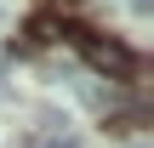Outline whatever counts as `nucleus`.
I'll return each instance as SVG.
<instances>
[{"instance_id": "nucleus-1", "label": "nucleus", "mask_w": 154, "mask_h": 148, "mask_svg": "<svg viewBox=\"0 0 154 148\" xmlns=\"http://www.w3.org/2000/svg\"><path fill=\"white\" fill-rule=\"evenodd\" d=\"M74 46H80V51H86V63H91L97 74H109V80H131V74H137V57H131L120 40H103V34L74 29Z\"/></svg>"}, {"instance_id": "nucleus-2", "label": "nucleus", "mask_w": 154, "mask_h": 148, "mask_svg": "<svg viewBox=\"0 0 154 148\" xmlns=\"http://www.w3.org/2000/svg\"><path fill=\"white\" fill-rule=\"evenodd\" d=\"M126 6H131V11H154V0H126Z\"/></svg>"}, {"instance_id": "nucleus-3", "label": "nucleus", "mask_w": 154, "mask_h": 148, "mask_svg": "<svg viewBox=\"0 0 154 148\" xmlns=\"http://www.w3.org/2000/svg\"><path fill=\"white\" fill-rule=\"evenodd\" d=\"M51 6H63V11H74V6H86V0H51Z\"/></svg>"}, {"instance_id": "nucleus-4", "label": "nucleus", "mask_w": 154, "mask_h": 148, "mask_svg": "<svg viewBox=\"0 0 154 148\" xmlns=\"http://www.w3.org/2000/svg\"><path fill=\"white\" fill-rule=\"evenodd\" d=\"M126 148H154V143H149V137H131V143H126Z\"/></svg>"}, {"instance_id": "nucleus-5", "label": "nucleus", "mask_w": 154, "mask_h": 148, "mask_svg": "<svg viewBox=\"0 0 154 148\" xmlns=\"http://www.w3.org/2000/svg\"><path fill=\"white\" fill-rule=\"evenodd\" d=\"M0 23H6V6H0Z\"/></svg>"}, {"instance_id": "nucleus-6", "label": "nucleus", "mask_w": 154, "mask_h": 148, "mask_svg": "<svg viewBox=\"0 0 154 148\" xmlns=\"http://www.w3.org/2000/svg\"><path fill=\"white\" fill-rule=\"evenodd\" d=\"M0 91H6V86H0Z\"/></svg>"}]
</instances>
